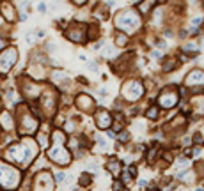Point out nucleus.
Masks as SVG:
<instances>
[{"instance_id": "obj_1", "label": "nucleus", "mask_w": 204, "mask_h": 191, "mask_svg": "<svg viewBox=\"0 0 204 191\" xmlns=\"http://www.w3.org/2000/svg\"><path fill=\"white\" fill-rule=\"evenodd\" d=\"M37 154V145L34 143V140L25 138L23 142L14 143L6 150V159L11 163H16L20 166H28L34 161V156Z\"/></svg>"}, {"instance_id": "obj_2", "label": "nucleus", "mask_w": 204, "mask_h": 191, "mask_svg": "<svg viewBox=\"0 0 204 191\" xmlns=\"http://www.w3.org/2000/svg\"><path fill=\"white\" fill-rule=\"evenodd\" d=\"M52 138H53V147H50L48 158L57 165H67L71 161V154L67 149H64V135L61 131H53Z\"/></svg>"}, {"instance_id": "obj_3", "label": "nucleus", "mask_w": 204, "mask_h": 191, "mask_svg": "<svg viewBox=\"0 0 204 191\" xmlns=\"http://www.w3.org/2000/svg\"><path fill=\"white\" fill-rule=\"evenodd\" d=\"M20 180H22V175L14 166L0 161V188L7 191L16 189L20 186Z\"/></svg>"}, {"instance_id": "obj_4", "label": "nucleus", "mask_w": 204, "mask_h": 191, "mask_svg": "<svg viewBox=\"0 0 204 191\" xmlns=\"http://www.w3.org/2000/svg\"><path fill=\"white\" fill-rule=\"evenodd\" d=\"M18 127H20V133L22 135H32L39 126V120L36 117L30 115L25 106H18Z\"/></svg>"}, {"instance_id": "obj_5", "label": "nucleus", "mask_w": 204, "mask_h": 191, "mask_svg": "<svg viewBox=\"0 0 204 191\" xmlns=\"http://www.w3.org/2000/svg\"><path fill=\"white\" fill-rule=\"evenodd\" d=\"M16 60H18V50L14 46L4 50L0 53V74H7L11 71V67L16 64Z\"/></svg>"}, {"instance_id": "obj_6", "label": "nucleus", "mask_w": 204, "mask_h": 191, "mask_svg": "<svg viewBox=\"0 0 204 191\" xmlns=\"http://www.w3.org/2000/svg\"><path fill=\"white\" fill-rule=\"evenodd\" d=\"M34 191H53V179H52V175L48 172H41L36 177Z\"/></svg>"}, {"instance_id": "obj_7", "label": "nucleus", "mask_w": 204, "mask_h": 191, "mask_svg": "<svg viewBox=\"0 0 204 191\" xmlns=\"http://www.w3.org/2000/svg\"><path fill=\"white\" fill-rule=\"evenodd\" d=\"M66 37L75 41V43L85 41V39H87V36H85V27H83V25H78V23H73L71 27H69V30L66 32Z\"/></svg>"}, {"instance_id": "obj_8", "label": "nucleus", "mask_w": 204, "mask_h": 191, "mask_svg": "<svg viewBox=\"0 0 204 191\" xmlns=\"http://www.w3.org/2000/svg\"><path fill=\"white\" fill-rule=\"evenodd\" d=\"M23 92H25V96L30 99L37 98L39 92H41V87H37L36 83H30V82H25L23 83Z\"/></svg>"}, {"instance_id": "obj_9", "label": "nucleus", "mask_w": 204, "mask_h": 191, "mask_svg": "<svg viewBox=\"0 0 204 191\" xmlns=\"http://www.w3.org/2000/svg\"><path fill=\"white\" fill-rule=\"evenodd\" d=\"M110 122H112V117L107 113L105 110H99L98 113H96V124H98L101 129L108 127V124H110Z\"/></svg>"}, {"instance_id": "obj_10", "label": "nucleus", "mask_w": 204, "mask_h": 191, "mask_svg": "<svg viewBox=\"0 0 204 191\" xmlns=\"http://www.w3.org/2000/svg\"><path fill=\"white\" fill-rule=\"evenodd\" d=\"M0 9H2V14H4V18H6V20H9V21H14V16H16V9H14V6H11L9 2H4Z\"/></svg>"}, {"instance_id": "obj_11", "label": "nucleus", "mask_w": 204, "mask_h": 191, "mask_svg": "<svg viewBox=\"0 0 204 191\" xmlns=\"http://www.w3.org/2000/svg\"><path fill=\"white\" fill-rule=\"evenodd\" d=\"M12 117H11V113H7V112H2L0 113V126H2V129L4 131H11L12 129Z\"/></svg>"}, {"instance_id": "obj_12", "label": "nucleus", "mask_w": 204, "mask_h": 191, "mask_svg": "<svg viewBox=\"0 0 204 191\" xmlns=\"http://www.w3.org/2000/svg\"><path fill=\"white\" fill-rule=\"evenodd\" d=\"M77 101H78L80 110H83V112H89V110L92 108V99L89 98V96H78Z\"/></svg>"}, {"instance_id": "obj_13", "label": "nucleus", "mask_w": 204, "mask_h": 191, "mask_svg": "<svg viewBox=\"0 0 204 191\" xmlns=\"http://www.w3.org/2000/svg\"><path fill=\"white\" fill-rule=\"evenodd\" d=\"M43 106L46 108V112H53L55 108V101H52V94H44V99H43Z\"/></svg>"}, {"instance_id": "obj_14", "label": "nucleus", "mask_w": 204, "mask_h": 191, "mask_svg": "<svg viewBox=\"0 0 204 191\" xmlns=\"http://www.w3.org/2000/svg\"><path fill=\"white\" fill-rule=\"evenodd\" d=\"M108 170H112V174L117 175V174H119V163H117V161H112V163H108Z\"/></svg>"}, {"instance_id": "obj_15", "label": "nucleus", "mask_w": 204, "mask_h": 191, "mask_svg": "<svg viewBox=\"0 0 204 191\" xmlns=\"http://www.w3.org/2000/svg\"><path fill=\"white\" fill-rule=\"evenodd\" d=\"M91 184V175L83 174L82 177H80V186H89Z\"/></svg>"}, {"instance_id": "obj_16", "label": "nucleus", "mask_w": 204, "mask_h": 191, "mask_svg": "<svg viewBox=\"0 0 204 191\" xmlns=\"http://www.w3.org/2000/svg\"><path fill=\"white\" fill-rule=\"evenodd\" d=\"M174 67H176V62H174V60H169V62H165V64H163V71H172V69H174Z\"/></svg>"}, {"instance_id": "obj_17", "label": "nucleus", "mask_w": 204, "mask_h": 191, "mask_svg": "<svg viewBox=\"0 0 204 191\" xmlns=\"http://www.w3.org/2000/svg\"><path fill=\"white\" fill-rule=\"evenodd\" d=\"M147 117L149 119H156V117H158V108H156V106L155 108H149L147 110Z\"/></svg>"}, {"instance_id": "obj_18", "label": "nucleus", "mask_w": 204, "mask_h": 191, "mask_svg": "<svg viewBox=\"0 0 204 191\" xmlns=\"http://www.w3.org/2000/svg\"><path fill=\"white\" fill-rule=\"evenodd\" d=\"M37 142H41V145H43V147H46V145H48V138L44 136V135H39V136H37Z\"/></svg>"}, {"instance_id": "obj_19", "label": "nucleus", "mask_w": 204, "mask_h": 191, "mask_svg": "<svg viewBox=\"0 0 204 191\" xmlns=\"http://www.w3.org/2000/svg\"><path fill=\"white\" fill-rule=\"evenodd\" d=\"M128 174L132 175V177H135V175H137V168H135V166H133V165H132V166L128 168Z\"/></svg>"}, {"instance_id": "obj_20", "label": "nucleus", "mask_w": 204, "mask_h": 191, "mask_svg": "<svg viewBox=\"0 0 204 191\" xmlns=\"http://www.w3.org/2000/svg\"><path fill=\"white\" fill-rule=\"evenodd\" d=\"M193 142L202 143V136H201V133H195V136H193Z\"/></svg>"}, {"instance_id": "obj_21", "label": "nucleus", "mask_w": 204, "mask_h": 191, "mask_svg": "<svg viewBox=\"0 0 204 191\" xmlns=\"http://www.w3.org/2000/svg\"><path fill=\"white\" fill-rule=\"evenodd\" d=\"M117 43H119V44L126 43V36H121V34H119V36H117Z\"/></svg>"}, {"instance_id": "obj_22", "label": "nucleus", "mask_w": 204, "mask_h": 191, "mask_svg": "<svg viewBox=\"0 0 204 191\" xmlns=\"http://www.w3.org/2000/svg\"><path fill=\"white\" fill-rule=\"evenodd\" d=\"M121 182H119V180H116V182H114V191H121Z\"/></svg>"}, {"instance_id": "obj_23", "label": "nucleus", "mask_w": 204, "mask_h": 191, "mask_svg": "<svg viewBox=\"0 0 204 191\" xmlns=\"http://www.w3.org/2000/svg\"><path fill=\"white\" fill-rule=\"evenodd\" d=\"M55 179H57V180H64V179H66V175L62 174V172H59V174L55 175Z\"/></svg>"}, {"instance_id": "obj_24", "label": "nucleus", "mask_w": 204, "mask_h": 191, "mask_svg": "<svg viewBox=\"0 0 204 191\" xmlns=\"http://www.w3.org/2000/svg\"><path fill=\"white\" fill-rule=\"evenodd\" d=\"M130 179H132V175H130V174H124V175H122V180H124V182H130Z\"/></svg>"}, {"instance_id": "obj_25", "label": "nucleus", "mask_w": 204, "mask_h": 191, "mask_svg": "<svg viewBox=\"0 0 204 191\" xmlns=\"http://www.w3.org/2000/svg\"><path fill=\"white\" fill-rule=\"evenodd\" d=\"M2 48H6V41L0 37V53H2Z\"/></svg>"}, {"instance_id": "obj_26", "label": "nucleus", "mask_w": 204, "mask_h": 191, "mask_svg": "<svg viewBox=\"0 0 204 191\" xmlns=\"http://www.w3.org/2000/svg\"><path fill=\"white\" fill-rule=\"evenodd\" d=\"M119 138H121L122 142H124V140H128V138H130V135H128V133H122V135H121Z\"/></svg>"}, {"instance_id": "obj_27", "label": "nucleus", "mask_w": 204, "mask_h": 191, "mask_svg": "<svg viewBox=\"0 0 204 191\" xmlns=\"http://www.w3.org/2000/svg\"><path fill=\"white\" fill-rule=\"evenodd\" d=\"M27 41H28V43H32V41H34V36H32V34H28V36H27Z\"/></svg>"}, {"instance_id": "obj_28", "label": "nucleus", "mask_w": 204, "mask_h": 191, "mask_svg": "<svg viewBox=\"0 0 204 191\" xmlns=\"http://www.w3.org/2000/svg\"><path fill=\"white\" fill-rule=\"evenodd\" d=\"M151 191H158V189H151Z\"/></svg>"}]
</instances>
